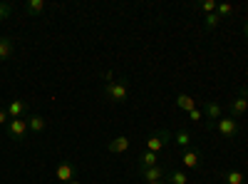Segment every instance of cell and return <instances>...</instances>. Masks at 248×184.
Returning <instances> with one entry per match:
<instances>
[{
	"mask_svg": "<svg viewBox=\"0 0 248 184\" xmlns=\"http://www.w3.org/2000/svg\"><path fill=\"white\" fill-rule=\"evenodd\" d=\"M13 50H15V43H13L10 37H3V43H0V63H5V60H10Z\"/></svg>",
	"mask_w": 248,
	"mask_h": 184,
	"instance_id": "cell-19",
	"label": "cell"
},
{
	"mask_svg": "<svg viewBox=\"0 0 248 184\" xmlns=\"http://www.w3.org/2000/svg\"><path fill=\"white\" fill-rule=\"evenodd\" d=\"M5 110H8L10 119H20V117L28 115V102H25V100H13Z\"/></svg>",
	"mask_w": 248,
	"mask_h": 184,
	"instance_id": "cell-9",
	"label": "cell"
},
{
	"mask_svg": "<svg viewBox=\"0 0 248 184\" xmlns=\"http://www.w3.org/2000/svg\"><path fill=\"white\" fill-rule=\"evenodd\" d=\"M129 145H132V142H129V137H114L112 142H109V145H107V150L112 152V154H124V152H127L129 150Z\"/></svg>",
	"mask_w": 248,
	"mask_h": 184,
	"instance_id": "cell-11",
	"label": "cell"
},
{
	"mask_svg": "<svg viewBox=\"0 0 248 184\" xmlns=\"http://www.w3.org/2000/svg\"><path fill=\"white\" fill-rule=\"evenodd\" d=\"M218 23H221V17H218L216 13H209V15L203 17V28H206V30H216Z\"/></svg>",
	"mask_w": 248,
	"mask_h": 184,
	"instance_id": "cell-22",
	"label": "cell"
},
{
	"mask_svg": "<svg viewBox=\"0 0 248 184\" xmlns=\"http://www.w3.org/2000/svg\"><path fill=\"white\" fill-rule=\"evenodd\" d=\"M184 167L186 169H199V165H201V152L199 150H184Z\"/></svg>",
	"mask_w": 248,
	"mask_h": 184,
	"instance_id": "cell-12",
	"label": "cell"
},
{
	"mask_svg": "<svg viewBox=\"0 0 248 184\" xmlns=\"http://www.w3.org/2000/svg\"><path fill=\"white\" fill-rule=\"evenodd\" d=\"M241 95H243V97L248 100V87H243V90H241Z\"/></svg>",
	"mask_w": 248,
	"mask_h": 184,
	"instance_id": "cell-27",
	"label": "cell"
},
{
	"mask_svg": "<svg viewBox=\"0 0 248 184\" xmlns=\"http://www.w3.org/2000/svg\"><path fill=\"white\" fill-rule=\"evenodd\" d=\"M171 139H174V134H171L169 130H159V132H152V134L147 137V142H144V145H147V152H154V154H159L164 147L169 145Z\"/></svg>",
	"mask_w": 248,
	"mask_h": 184,
	"instance_id": "cell-2",
	"label": "cell"
},
{
	"mask_svg": "<svg viewBox=\"0 0 248 184\" xmlns=\"http://www.w3.org/2000/svg\"><path fill=\"white\" fill-rule=\"evenodd\" d=\"M25 13L37 17V15H43L45 13V0H28L25 3Z\"/></svg>",
	"mask_w": 248,
	"mask_h": 184,
	"instance_id": "cell-16",
	"label": "cell"
},
{
	"mask_svg": "<svg viewBox=\"0 0 248 184\" xmlns=\"http://www.w3.org/2000/svg\"><path fill=\"white\" fill-rule=\"evenodd\" d=\"M102 80H107V85L114 83V80H112V70H105V72H102Z\"/></svg>",
	"mask_w": 248,
	"mask_h": 184,
	"instance_id": "cell-26",
	"label": "cell"
},
{
	"mask_svg": "<svg viewBox=\"0 0 248 184\" xmlns=\"http://www.w3.org/2000/svg\"><path fill=\"white\" fill-rule=\"evenodd\" d=\"M176 107H179V110H184L186 115H189V112L196 107V100H194L191 95H184V92H181V95L176 97Z\"/></svg>",
	"mask_w": 248,
	"mask_h": 184,
	"instance_id": "cell-15",
	"label": "cell"
},
{
	"mask_svg": "<svg viewBox=\"0 0 248 184\" xmlns=\"http://www.w3.org/2000/svg\"><path fill=\"white\" fill-rule=\"evenodd\" d=\"M236 13V8L231 5V3H218V8H216V15L221 17V20H226V17H231Z\"/></svg>",
	"mask_w": 248,
	"mask_h": 184,
	"instance_id": "cell-20",
	"label": "cell"
},
{
	"mask_svg": "<svg viewBox=\"0 0 248 184\" xmlns=\"http://www.w3.org/2000/svg\"><path fill=\"white\" fill-rule=\"evenodd\" d=\"M105 97H107L109 102H114V105L127 102V97H129V83L122 77V80H114V83L105 85Z\"/></svg>",
	"mask_w": 248,
	"mask_h": 184,
	"instance_id": "cell-1",
	"label": "cell"
},
{
	"mask_svg": "<svg viewBox=\"0 0 248 184\" xmlns=\"http://www.w3.org/2000/svg\"><path fill=\"white\" fill-rule=\"evenodd\" d=\"M10 13H13V5L10 3H0V20L10 17Z\"/></svg>",
	"mask_w": 248,
	"mask_h": 184,
	"instance_id": "cell-23",
	"label": "cell"
},
{
	"mask_svg": "<svg viewBox=\"0 0 248 184\" xmlns=\"http://www.w3.org/2000/svg\"><path fill=\"white\" fill-rule=\"evenodd\" d=\"M189 119H191V122H201V119H203V110L194 107V110L189 112Z\"/></svg>",
	"mask_w": 248,
	"mask_h": 184,
	"instance_id": "cell-24",
	"label": "cell"
},
{
	"mask_svg": "<svg viewBox=\"0 0 248 184\" xmlns=\"http://www.w3.org/2000/svg\"><path fill=\"white\" fill-rule=\"evenodd\" d=\"M8 132L15 142H23L28 134V117H20V119H10L8 122Z\"/></svg>",
	"mask_w": 248,
	"mask_h": 184,
	"instance_id": "cell-5",
	"label": "cell"
},
{
	"mask_svg": "<svg viewBox=\"0 0 248 184\" xmlns=\"http://www.w3.org/2000/svg\"><path fill=\"white\" fill-rule=\"evenodd\" d=\"M167 167L164 165H156V167H149V169H144V172H139L147 182H167Z\"/></svg>",
	"mask_w": 248,
	"mask_h": 184,
	"instance_id": "cell-8",
	"label": "cell"
},
{
	"mask_svg": "<svg viewBox=\"0 0 248 184\" xmlns=\"http://www.w3.org/2000/svg\"><path fill=\"white\" fill-rule=\"evenodd\" d=\"M70 184H82V182H79V179H72V182H70Z\"/></svg>",
	"mask_w": 248,
	"mask_h": 184,
	"instance_id": "cell-30",
	"label": "cell"
},
{
	"mask_svg": "<svg viewBox=\"0 0 248 184\" xmlns=\"http://www.w3.org/2000/svg\"><path fill=\"white\" fill-rule=\"evenodd\" d=\"M156 165H161V162H159V154H154V152H144V154H139V159H137V169H139V172L149 169V167H156Z\"/></svg>",
	"mask_w": 248,
	"mask_h": 184,
	"instance_id": "cell-10",
	"label": "cell"
},
{
	"mask_svg": "<svg viewBox=\"0 0 248 184\" xmlns=\"http://www.w3.org/2000/svg\"><path fill=\"white\" fill-rule=\"evenodd\" d=\"M194 8H196V10H201V13H206V15H209V13H216L218 3H216V0H203V3H196Z\"/></svg>",
	"mask_w": 248,
	"mask_h": 184,
	"instance_id": "cell-21",
	"label": "cell"
},
{
	"mask_svg": "<svg viewBox=\"0 0 248 184\" xmlns=\"http://www.w3.org/2000/svg\"><path fill=\"white\" fill-rule=\"evenodd\" d=\"M167 184H189V177L184 174V169H169L167 172Z\"/></svg>",
	"mask_w": 248,
	"mask_h": 184,
	"instance_id": "cell-17",
	"label": "cell"
},
{
	"mask_svg": "<svg viewBox=\"0 0 248 184\" xmlns=\"http://www.w3.org/2000/svg\"><path fill=\"white\" fill-rule=\"evenodd\" d=\"M223 117V107L218 105L216 100H203V119H206V127L214 130L216 122Z\"/></svg>",
	"mask_w": 248,
	"mask_h": 184,
	"instance_id": "cell-4",
	"label": "cell"
},
{
	"mask_svg": "<svg viewBox=\"0 0 248 184\" xmlns=\"http://www.w3.org/2000/svg\"><path fill=\"white\" fill-rule=\"evenodd\" d=\"M243 33L248 35V20H246V23H243Z\"/></svg>",
	"mask_w": 248,
	"mask_h": 184,
	"instance_id": "cell-28",
	"label": "cell"
},
{
	"mask_svg": "<svg viewBox=\"0 0 248 184\" xmlns=\"http://www.w3.org/2000/svg\"><path fill=\"white\" fill-rule=\"evenodd\" d=\"M214 130H218V134H223L226 139H233V137H238L241 134V125H238V119L236 117H231V115H223L218 122H216V127Z\"/></svg>",
	"mask_w": 248,
	"mask_h": 184,
	"instance_id": "cell-3",
	"label": "cell"
},
{
	"mask_svg": "<svg viewBox=\"0 0 248 184\" xmlns=\"http://www.w3.org/2000/svg\"><path fill=\"white\" fill-rule=\"evenodd\" d=\"M171 142H176L181 150H191V142H194V139H191V132H189V130H179Z\"/></svg>",
	"mask_w": 248,
	"mask_h": 184,
	"instance_id": "cell-14",
	"label": "cell"
},
{
	"mask_svg": "<svg viewBox=\"0 0 248 184\" xmlns=\"http://www.w3.org/2000/svg\"><path fill=\"white\" fill-rule=\"evenodd\" d=\"M5 119H10V115H8L5 107H0V125H5Z\"/></svg>",
	"mask_w": 248,
	"mask_h": 184,
	"instance_id": "cell-25",
	"label": "cell"
},
{
	"mask_svg": "<svg viewBox=\"0 0 248 184\" xmlns=\"http://www.w3.org/2000/svg\"><path fill=\"white\" fill-rule=\"evenodd\" d=\"M223 182L226 184H246V177L241 169H229V172H223Z\"/></svg>",
	"mask_w": 248,
	"mask_h": 184,
	"instance_id": "cell-18",
	"label": "cell"
},
{
	"mask_svg": "<svg viewBox=\"0 0 248 184\" xmlns=\"http://www.w3.org/2000/svg\"><path fill=\"white\" fill-rule=\"evenodd\" d=\"M147 184H167V182H147Z\"/></svg>",
	"mask_w": 248,
	"mask_h": 184,
	"instance_id": "cell-29",
	"label": "cell"
},
{
	"mask_svg": "<svg viewBox=\"0 0 248 184\" xmlns=\"http://www.w3.org/2000/svg\"><path fill=\"white\" fill-rule=\"evenodd\" d=\"M75 174H77V172H75L72 162H60V165L55 167V177L60 179V184H70L72 179H77Z\"/></svg>",
	"mask_w": 248,
	"mask_h": 184,
	"instance_id": "cell-6",
	"label": "cell"
},
{
	"mask_svg": "<svg viewBox=\"0 0 248 184\" xmlns=\"http://www.w3.org/2000/svg\"><path fill=\"white\" fill-rule=\"evenodd\" d=\"M0 43H3V35H0Z\"/></svg>",
	"mask_w": 248,
	"mask_h": 184,
	"instance_id": "cell-31",
	"label": "cell"
},
{
	"mask_svg": "<svg viewBox=\"0 0 248 184\" xmlns=\"http://www.w3.org/2000/svg\"><path fill=\"white\" fill-rule=\"evenodd\" d=\"M229 112H231V117H243L246 112H248V100L243 97V95H236L231 102H229Z\"/></svg>",
	"mask_w": 248,
	"mask_h": 184,
	"instance_id": "cell-7",
	"label": "cell"
},
{
	"mask_svg": "<svg viewBox=\"0 0 248 184\" xmlns=\"http://www.w3.org/2000/svg\"><path fill=\"white\" fill-rule=\"evenodd\" d=\"M45 127H47V122L43 115H28V130L30 132L40 134V132H45Z\"/></svg>",
	"mask_w": 248,
	"mask_h": 184,
	"instance_id": "cell-13",
	"label": "cell"
}]
</instances>
